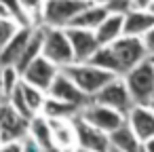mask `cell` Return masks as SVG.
Returning <instances> with one entry per match:
<instances>
[{
  "instance_id": "cell-1",
  "label": "cell",
  "mask_w": 154,
  "mask_h": 152,
  "mask_svg": "<svg viewBox=\"0 0 154 152\" xmlns=\"http://www.w3.org/2000/svg\"><path fill=\"white\" fill-rule=\"evenodd\" d=\"M91 99L110 82V80H114L118 74H114V72H110V70H106V68H99V66H95V64H91V61H82V64H78V61H74V64H70V66H66V68H61Z\"/></svg>"
},
{
  "instance_id": "cell-2",
  "label": "cell",
  "mask_w": 154,
  "mask_h": 152,
  "mask_svg": "<svg viewBox=\"0 0 154 152\" xmlns=\"http://www.w3.org/2000/svg\"><path fill=\"white\" fill-rule=\"evenodd\" d=\"M125 82H127L135 104L150 106L154 101V61H152V57L143 59L131 72H127Z\"/></svg>"
},
{
  "instance_id": "cell-3",
  "label": "cell",
  "mask_w": 154,
  "mask_h": 152,
  "mask_svg": "<svg viewBox=\"0 0 154 152\" xmlns=\"http://www.w3.org/2000/svg\"><path fill=\"white\" fill-rule=\"evenodd\" d=\"M112 51L116 55V61H118V72L120 76H125L127 72H131L137 64H141L143 59L150 57L148 49H146V42L141 36H129V34H122L118 40H114L112 45Z\"/></svg>"
},
{
  "instance_id": "cell-4",
  "label": "cell",
  "mask_w": 154,
  "mask_h": 152,
  "mask_svg": "<svg viewBox=\"0 0 154 152\" xmlns=\"http://www.w3.org/2000/svg\"><path fill=\"white\" fill-rule=\"evenodd\" d=\"M91 2L93 0H47L42 11V23L47 28H70L74 17Z\"/></svg>"
},
{
  "instance_id": "cell-5",
  "label": "cell",
  "mask_w": 154,
  "mask_h": 152,
  "mask_svg": "<svg viewBox=\"0 0 154 152\" xmlns=\"http://www.w3.org/2000/svg\"><path fill=\"white\" fill-rule=\"evenodd\" d=\"M42 55L51 59L55 66L66 68L76 61L72 42L68 38L66 28H47L45 26V45H42Z\"/></svg>"
},
{
  "instance_id": "cell-6",
  "label": "cell",
  "mask_w": 154,
  "mask_h": 152,
  "mask_svg": "<svg viewBox=\"0 0 154 152\" xmlns=\"http://www.w3.org/2000/svg\"><path fill=\"white\" fill-rule=\"evenodd\" d=\"M72 127L76 133V141L80 148L87 150H95V152H110L112 141H110V133H106L103 129L91 125L89 120H85L80 114H76L72 118Z\"/></svg>"
},
{
  "instance_id": "cell-7",
  "label": "cell",
  "mask_w": 154,
  "mask_h": 152,
  "mask_svg": "<svg viewBox=\"0 0 154 152\" xmlns=\"http://www.w3.org/2000/svg\"><path fill=\"white\" fill-rule=\"evenodd\" d=\"M80 116L85 120H89L91 125L103 129L106 133H112L114 129H118L120 125L127 123V114H122V112H118V110H114L110 106H103V104H99L95 99H91L80 110Z\"/></svg>"
},
{
  "instance_id": "cell-8",
  "label": "cell",
  "mask_w": 154,
  "mask_h": 152,
  "mask_svg": "<svg viewBox=\"0 0 154 152\" xmlns=\"http://www.w3.org/2000/svg\"><path fill=\"white\" fill-rule=\"evenodd\" d=\"M93 99L99 101V104H103V106H110V108H114V110H118V112H122L127 116H129L131 108L135 106V101L131 97V91H129V87L125 82V76L122 78L116 76L114 80H110Z\"/></svg>"
},
{
  "instance_id": "cell-9",
  "label": "cell",
  "mask_w": 154,
  "mask_h": 152,
  "mask_svg": "<svg viewBox=\"0 0 154 152\" xmlns=\"http://www.w3.org/2000/svg\"><path fill=\"white\" fill-rule=\"evenodd\" d=\"M59 72H61L59 66H55L51 59H47L45 55H40V57H36V59L23 70L21 78H23V82H30V85L42 89V91H49Z\"/></svg>"
},
{
  "instance_id": "cell-10",
  "label": "cell",
  "mask_w": 154,
  "mask_h": 152,
  "mask_svg": "<svg viewBox=\"0 0 154 152\" xmlns=\"http://www.w3.org/2000/svg\"><path fill=\"white\" fill-rule=\"evenodd\" d=\"M30 131V120L21 116L11 104L0 108V141H15L26 137Z\"/></svg>"
},
{
  "instance_id": "cell-11",
  "label": "cell",
  "mask_w": 154,
  "mask_h": 152,
  "mask_svg": "<svg viewBox=\"0 0 154 152\" xmlns=\"http://www.w3.org/2000/svg\"><path fill=\"white\" fill-rule=\"evenodd\" d=\"M66 32H68V38H70V42H72L74 57H76L78 64L89 61V59L95 55V51L101 47L99 40H97L95 30H87V28L70 26V28H66Z\"/></svg>"
},
{
  "instance_id": "cell-12",
  "label": "cell",
  "mask_w": 154,
  "mask_h": 152,
  "mask_svg": "<svg viewBox=\"0 0 154 152\" xmlns=\"http://www.w3.org/2000/svg\"><path fill=\"white\" fill-rule=\"evenodd\" d=\"M51 97H55V99H61V101H68V104H76V106H80V108H85L89 101H91V97L61 70L59 74H57V78L53 80V85H51V89L47 91Z\"/></svg>"
},
{
  "instance_id": "cell-13",
  "label": "cell",
  "mask_w": 154,
  "mask_h": 152,
  "mask_svg": "<svg viewBox=\"0 0 154 152\" xmlns=\"http://www.w3.org/2000/svg\"><path fill=\"white\" fill-rule=\"evenodd\" d=\"M129 125L133 127V131L137 133V137L146 144L148 139L154 137V110L150 106H141V104H135L127 116Z\"/></svg>"
},
{
  "instance_id": "cell-14",
  "label": "cell",
  "mask_w": 154,
  "mask_h": 152,
  "mask_svg": "<svg viewBox=\"0 0 154 152\" xmlns=\"http://www.w3.org/2000/svg\"><path fill=\"white\" fill-rule=\"evenodd\" d=\"M32 30H34V26H21L15 32V36L0 51V66H17V61L21 59V55L26 51V45L32 36Z\"/></svg>"
},
{
  "instance_id": "cell-15",
  "label": "cell",
  "mask_w": 154,
  "mask_h": 152,
  "mask_svg": "<svg viewBox=\"0 0 154 152\" xmlns=\"http://www.w3.org/2000/svg\"><path fill=\"white\" fill-rule=\"evenodd\" d=\"M95 34H97L99 45H112L114 40H118V38L125 34V13L112 11V13L101 21V26L95 30Z\"/></svg>"
},
{
  "instance_id": "cell-16",
  "label": "cell",
  "mask_w": 154,
  "mask_h": 152,
  "mask_svg": "<svg viewBox=\"0 0 154 152\" xmlns=\"http://www.w3.org/2000/svg\"><path fill=\"white\" fill-rule=\"evenodd\" d=\"M110 141H112V148L122 150V152H141V148H143V141L137 137V133L133 131L129 120L110 133Z\"/></svg>"
},
{
  "instance_id": "cell-17",
  "label": "cell",
  "mask_w": 154,
  "mask_h": 152,
  "mask_svg": "<svg viewBox=\"0 0 154 152\" xmlns=\"http://www.w3.org/2000/svg\"><path fill=\"white\" fill-rule=\"evenodd\" d=\"M152 28H154L152 11H127L125 13V34L143 38Z\"/></svg>"
},
{
  "instance_id": "cell-18",
  "label": "cell",
  "mask_w": 154,
  "mask_h": 152,
  "mask_svg": "<svg viewBox=\"0 0 154 152\" xmlns=\"http://www.w3.org/2000/svg\"><path fill=\"white\" fill-rule=\"evenodd\" d=\"M110 13H112V11L108 9V5L91 2L87 9H82V11L74 17L72 26H76V28H87V30H97V28L101 26V21H103Z\"/></svg>"
},
{
  "instance_id": "cell-19",
  "label": "cell",
  "mask_w": 154,
  "mask_h": 152,
  "mask_svg": "<svg viewBox=\"0 0 154 152\" xmlns=\"http://www.w3.org/2000/svg\"><path fill=\"white\" fill-rule=\"evenodd\" d=\"M30 135L38 141V146L45 152H55L57 150L55 137H53V127H51V120L47 116H34L30 120Z\"/></svg>"
},
{
  "instance_id": "cell-20",
  "label": "cell",
  "mask_w": 154,
  "mask_h": 152,
  "mask_svg": "<svg viewBox=\"0 0 154 152\" xmlns=\"http://www.w3.org/2000/svg\"><path fill=\"white\" fill-rule=\"evenodd\" d=\"M80 106L76 104H68V101H61V99H55L49 95V99H45V106H42V112L47 118H74L76 114H80Z\"/></svg>"
},
{
  "instance_id": "cell-21",
  "label": "cell",
  "mask_w": 154,
  "mask_h": 152,
  "mask_svg": "<svg viewBox=\"0 0 154 152\" xmlns=\"http://www.w3.org/2000/svg\"><path fill=\"white\" fill-rule=\"evenodd\" d=\"M89 61L95 64V66H99V68H106V70H110V72H114V74L120 76V72H118V61H116V55H114V51H112L110 45H101Z\"/></svg>"
},
{
  "instance_id": "cell-22",
  "label": "cell",
  "mask_w": 154,
  "mask_h": 152,
  "mask_svg": "<svg viewBox=\"0 0 154 152\" xmlns=\"http://www.w3.org/2000/svg\"><path fill=\"white\" fill-rule=\"evenodd\" d=\"M21 72L15 66H2V95L9 97L19 85H21Z\"/></svg>"
},
{
  "instance_id": "cell-23",
  "label": "cell",
  "mask_w": 154,
  "mask_h": 152,
  "mask_svg": "<svg viewBox=\"0 0 154 152\" xmlns=\"http://www.w3.org/2000/svg\"><path fill=\"white\" fill-rule=\"evenodd\" d=\"M30 23L36 28V26H45L42 23V11H45V2L47 0H19Z\"/></svg>"
},
{
  "instance_id": "cell-24",
  "label": "cell",
  "mask_w": 154,
  "mask_h": 152,
  "mask_svg": "<svg viewBox=\"0 0 154 152\" xmlns=\"http://www.w3.org/2000/svg\"><path fill=\"white\" fill-rule=\"evenodd\" d=\"M21 89H23V97H26L28 106L32 108V112L36 114L38 110H42V106H45V95L42 93L45 91L34 87V85H30V82H21Z\"/></svg>"
},
{
  "instance_id": "cell-25",
  "label": "cell",
  "mask_w": 154,
  "mask_h": 152,
  "mask_svg": "<svg viewBox=\"0 0 154 152\" xmlns=\"http://www.w3.org/2000/svg\"><path fill=\"white\" fill-rule=\"evenodd\" d=\"M21 82H23V80H21ZM7 101H9V104H11V106H13V108L21 114V116H26L28 120H32V118L36 116V114L32 112V108L28 106L26 97H23V89H21V85H19V87H17V89H15V91L7 97Z\"/></svg>"
},
{
  "instance_id": "cell-26",
  "label": "cell",
  "mask_w": 154,
  "mask_h": 152,
  "mask_svg": "<svg viewBox=\"0 0 154 152\" xmlns=\"http://www.w3.org/2000/svg\"><path fill=\"white\" fill-rule=\"evenodd\" d=\"M21 26L15 21V19H11V17H0V51L5 49V45L15 36V32L19 30Z\"/></svg>"
},
{
  "instance_id": "cell-27",
  "label": "cell",
  "mask_w": 154,
  "mask_h": 152,
  "mask_svg": "<svg viewBox=\"0 0 154 152\" xmlns=\"http://www.w3.org/2000/svg\"><path fill=\"white\" fill-rule=\"evenodd\" d=\"M0 2H2V5H5V7H7L11 13H13V17H15V21H17L19 26H32L19 0H0Z\"/></svg>"
},
{
  "instance_id": "cell-28",
  "label": "cell",
  "mask_w": 154,
  "mask_h": 152,
  "mask_svg": "<svg viewBox=\"0 0 154 152\" xmlns=\"http://www.w3.org/2000/svg\"><path fill=\"white\" fill-rule=\"evenodd\" d=\"M0 152H23V144H19V139L2 141V144H0Z\"/></svg>"
},
{
  "instance_id": "cell-29",
  "label": "cell",
  "mask_w": 154,
  "mask_h": 152,
  "mask_svg": "<svg viewBox=\"0 0 154 152\" xmlns=\"http://www.w3.org/2000/svg\"><path fill=\"white\" fill-rule=\"evenodd\" d=\"M23 152H45L40 146H38V141L32 137V139H26L23 141Z\"/></svg>"
},
{
  "instance_id": "cell-30",
  "label": "cell",
  "mask_w": 154,
  "mask_h": 152,
  "mask_svg": "<svg viewBox=\"0 0 154 152\" xmlns=\"http://www.w3.org/2000/svg\"><path fill=\"white\" fill-rule=\"evenodd\" d=\"M143 42H146V49H148V53L150 55H154V28L143 36Z\"/></svg>"
},
{
  "instance_id": "cell-31",
  "label": "cell",
  "mask_w": 154,
  "mask_h": 152,
  "mask_svg": "<svg viewBox=\"0 0 154 152\" xmlns=\"http://www.w3.org/2000/svg\"><path fill=\"white\" fill-rule=\"evenodd\" d=\"M143 148H146L148 152H154V137H152V139H148V141L143 144Z\"/></svg>"
},
{
  "instance_id": "cell-32",
  "label": "cell",
  "mask_w": 154,
  "mask_h": 152,
  "mask_svg": "<svg viewBox=\"0 0 154 152\" xmlns=\"http://www.w3.org/2000/svg\"><path fill=\"white\" fill-rule=\"evenodd\" d=\"M0 93H2V66H0Z\"/></svg>"
},
{
  "instance_id": "cell-33",
  "label": "cell",
  "mask_w": 154,
  "mask_h": 152,
  "mask_svg": "<svg viewBox=\"0 0 154 152\" xmlns=\"http://www.w3.org/2000/svg\"><path fill=\"white\" fill-rule=\"evenodd\" d=\"M76 152H95V150H87V148H78Z\"/></svg>"
},
{
  "instance_id": "cell-34",
  "label": "cell",
  "mask_w": 154,
  "mask_h": 152,
  "mask_svg": "<svg viewBox=\"0 0 154 152\" xmlns=\"http://www.w3.org/2000/svg\"><path fill=\"white\" fill-rule=\"evenodd\" d=\"M110 152H122V150H116V148H110Z\"/></svg>"
},
{
  "instance_id": "cell-35",
  "label": "cell",
  "mask_w": 154,
  "mask_h": 152,
  "mask_svg": "<svg viewBox=\"0 0 154 152\" xmlns=\"http://www.w3.org/2000/svg\"><path fill=\"white\" fill-rule=\"evenodd\" d=\"M141 152H148V150H146V148H141Z\"/></svg>"
},
{
  "instance_id": "cell-36",
  "label": "cell",
  "mask_w": 154,
  "mask_h": 152,
  "mask_svg": "<svg viewBox=\"0 0 154 152\" xmlns=\"http://www.w3.org/2000/svg\"><path fill=\"white\" fill-rule=\"evenodd\" d=\"M150 57H152V61H154V55H150Z\"/></svg>"
},
{
  "instance_id": "cell-37",
  "label": "cell",
  "mask_w": 154,
  "mask_h": 152,
  "mask_svg": "<svg viewBox=\"0 0 154 152\" xmlns=\"http://www.w3.org/2000/svg\"><path fill=\"white\" fill-rule=\"evenodd\" d=\"M0 144H2V141H0Z\"/></svg>"
}]
</instances>
